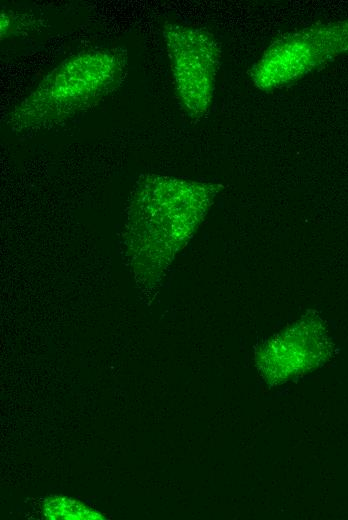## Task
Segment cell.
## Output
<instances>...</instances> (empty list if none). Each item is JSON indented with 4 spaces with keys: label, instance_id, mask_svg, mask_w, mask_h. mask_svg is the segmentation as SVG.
<instances>
[{
    "label": "cell",
    "instance_id": "7a4b0ae2",
    "mask_svg": "<svg viewBox=\"0 0 348 520\" xmlns=\"http://www.w3.org/2000/svg\"><path fill=\"white\" fill-rule=\"evenodd\" d=\"M348 53V17L317 23L274 41L253 67V83L263 90L284 86Z\"/></svg>",
    "mask_w": 348,
    "mask_h": 520
},
{
    "label": "cell",
    "instance_id": "277c9868",
    "mask_svg": "<svg viewBox=\"0 0 348 520\" xmlns=\"http://www.w3.org/2000/svg\"><path fill=\"white\" fill-rule=\"evenodd\" d=\"M44 509L45 515L53 519H96L99 514L92 512L82 503L71 499L60 497L53 498L46 502Z\"/></svg>",
    "mask_w": 348,
    "mask_h": 520
},
{
    "label": "cell",
    "instance_id": "3957f363",
    "mask_svg": "<svg viewBox=\"0 0 348 520\" xmlns=\"http://www.w3.org/2000/svg\"><path fill=\"white\" fill-rule=\"evenodd\" d=\"M176 91L186 112L203 117L211 104L221 51L208 31L179 24L163 29Z\"/></svg>",
    "mask_w": 348,
    "mask_h": 520
},
{
    "label": "cell",
    "instance_id": "6da1fadb",
    "mask_svg": "<svg viewBox=\"0 0 348 520\" xmlns=\"http://www.w3.org/2000/svg\"><path fill=\"white\" fill-rule=\"evenodd\" d=\"M127 67L121 48L83 51L47 74L10 114L14 130L58 124L93 106L115 90Z\"/></svg>",
    "mask_w": 348,
    "mask_h": 520
}]
</instances>
